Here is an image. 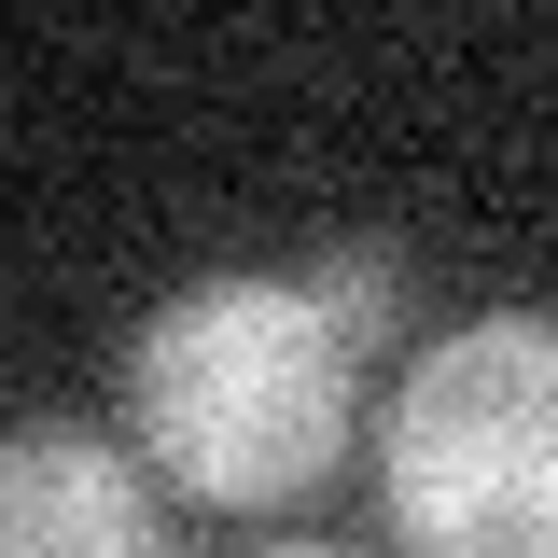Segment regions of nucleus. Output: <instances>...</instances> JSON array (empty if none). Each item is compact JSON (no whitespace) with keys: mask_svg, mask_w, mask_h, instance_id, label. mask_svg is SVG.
Returning <instances> with one entry per match:
<instances>
[{"mask_svg":"<svg viewBox=\"0 0 558 558\" xmlns=\"http://www.w3.org/2000/svg\"><path fill=\"white\" fill-rule=\"evenodd\" d=\"M391 531L418 558H558V322L502 307L391 391Z\"/></svg>","mask_w":558,"mask_h":558,"instance_id":"obj_2","label":"nucleus"},{"mask_svg":"<svg viewBox=\"0 0 558 558\" xmlns=\"http://www.w3.org/2000/svg\"><path fill=\"white\" fill-rule=\"evenodd\" d=\"M307 293L336 307V336H349V349H377L391 322H405V252H377V238H349V252H322V266H307Z\"/></svg>","mask_w":558,"mask_h":558,"instance_id":"obj_4","label":"nucleus"},{"mask_svg":"<svg viewBox=\"0 0 558 558\" xmlns=\"http://www.w3.org/2000/svg\"><path fill=\"white\" fill-rule=\"evenodd\" d=\"M363 349L307 279H196L168 293L126 349V433L196 502H307L349 447Z\"/></svg>","mask_w":558,"mask_h":558,"instance_id":"obj_1","label":"nucleus"},{"mask_svg":"<svg viewBox=\"0 0 558 558\" xmlns=\"http://www.w3.org/2000/svg\"><path fill=\"white\" fill-rule=\"evenodd\" d=\"M279 558H336V545H279Z\"/></svg>","mask_w":558,"mask_h":558,"instance_id":"obj_5","label":"nucleus"},{"mask_svg":"<svg viewBox=\"0 0 558 558\" xmlns=\"http://www.w3.org/2000/svg\"><path fill=\"white\" fill-rule=\"evenodd\" d=\"M0 558H168V502L84 418H0Z\"/></svg>","mask_w":558,"mask_h":558,"instance_id":"obj_3","label":"nucleus"}]
</instances>
